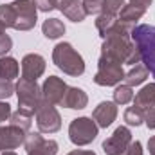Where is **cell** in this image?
<instances>
[{
    "mask_svg": "<svg viewBox=\"0 0 155 155\" xmlns=\"http://www.w3.org/2000/svg\"><path fill=\"white\" fill-rule=\"evenodd\" d=\"M124 155H143V144H141L139 141L132 143V144L128 146V150L124 152Z\"/></svg>",
    "mask_w": 155,
    "mask_h": 155,
    "instance_id": "cell-33",
    "label": "cell"
},
{
    "mask_svg": "<svg viewBox=\"0 0 155 155\" xmlns=\"http://www.w3.org/2000/svg\"><path fill=\"white\" fill-rule=\"evenodd\" d=\"M11 47H13V40L9 38L7 35L0 33V56L7 54V52L11 51Z\"/></svg>",
    "mask_w": 155,
    "mask_h": 155,
    "instance_id": "cell-31",
    "label": "cell"
},
{
    "mask_svg": "<svg viewBox=\"0 0 155 155\" xmlns=\"http://www.w3.org/2000/svg\"><path fill=\"white\" fill-rule=\"evenodd\" d=\"M11 5L16 13V22L13 29L31 31L36 25V5L33 4V0H15Z\"/></svg>",
    "mask_w": 155,
    "mask_h": 155,
    "instance_id": "cell-8",
    "label": "cell"
},
{
    "mask_svg": "<svg viewBox=\"0 0 155 155\" xmlns=\"http://www.w3.org/2000/svg\"><path fill=\"white\" fill-rule=\"evenodd\" d=\"M87 103H88V96H87L81 88H78V87H69L60 105H61V107H65V108L81 110V108H85V107H87Z\"/></svg>",
    "mask_w": 155,
    "mask_h": 155,
    "instance_id": "cell-15",
    "label": "cell"
},
{
    "mask_svg": "<svg viewBox=\"0 0 155 155\" xmlns=\"http://www.w3.org/2000/svg\"><path fill=\"white\" fill-rule=\"evenodd\" d=\"M33 112H29V110H24V108H18L15 114H11V126H16V128H20L22 132H25L27 134V130L31 128V124H33Z\"/></svg>",
    "mask_w": 155,
    "mask_h": 155,
    "instance_id": "cell-18",
    "label": "cell"
},
{
    "mask_svg": "<svg viewBox=\"0 0 155 155\" xmlns=\"http://www.w3.org/2000/svg\"><path fill=\"white\" fill-rule=\"evenodd\" d=\"M132 40L141 52V61L155 78V25H137L132 31Z\"/></svg>",
    "mask_w": 155,
    "mask_h": 155,
    "instance_id": "cell-3",
    "label": "cell"
},
{
    "mask_svg": "<svg viewBox=\"0 0 155 155\" xmlns=\"http://www.w3.org/2000/svg\"><path fill=\"white\" fill-rule=\"evenodd\" d=\"M152 2H153V0H130L132 5H135V7H139V9H144V11L152 5Z\"/></svg>",
    "mask_w": 155,
    "mask_h": 155,
    "instance_id": "cell-35",
    "label": "cell"
},
{
    "mask_svg": "<svg viewBox=\"0 0 155 155\" xmlns=\"http://www.w3.org/2000/svg\"><path fill=\"white\" fill-rule=\"evenodd\" d=\"M58 153V143L56 141H43L35 150L27 152V155H56Z\"/></svg>",
    "mask_w": 155,
    "mask_h": 155,
    "instance_id": "cell-25",
    "label": "cell"
},
{
    "mask_svg": "<svg viewBox=\"0 0 155 155\" xmlns=\"http://www.w3.org/2000/svg\"><path fill=\"white\" fill-rule=\"evenodd\" d=\"M0 155H16L13 150H7V152H4V153H0Z\"/></svg>",
    "mask_w": 155,
    "mask_h": 155,
    "instance_id": "cell-38",
    "label": "cell"
},
{
    "mask_svg": "<svg viewBox=\"0 0 155 155\" xmlns=\"http://www.w3.org/2000/svg\"><path fill=\"white\" fill-rule=\"evenodd\" d=\"M41 33H43L45 38L56 40V38H60V36L65 35V25L58 18H47L43 22V25H41Z\"/></svg>",
    "mask_w": 155,
    "mask_h": 155,
    "instance_id": "cell-17",
    "label": "cell"
},
{
    "mask_svg": "<svg viewBox=\"0 0 155 155\" xmlns=\"http://www.w3.org/2000/svg\"><path fill=\"white\" fill-rule=\"evenodd\" d=\"M56 9H60L72 22H83L85 16H87L83 2H79V0H58Z\"/></svg>",
    "mask_w": 155,
    "mask_h": 155,
    "instance_id": "cell-14",
    "label": "cell"
},
{
    "mask_svg": "<svg viewBox=\"0 0 155 155\" xmlns=\"http://www.w3.org/2000/svg\"><path fill=\"white\" fill-rule=\"evenodd\" d=\"M16 76H18V61L11 56H2L0 58V78L11 81Z\"/></svg>",
    "mask_w": 155,
    "mask_h": 155,
    "instance_id": "cell-19",
    "label": "cell"
},
{
    "mask_svg": "<svg viewBox=\"0 0 155 155\" xmlns=\"http://www.w3.org/2000/svg\"><path fill=\"white\" fill-rule=\"evenodd\" d=\"M97 130L99 126L92 121V117H78L69 126V139L76 146H85L97 137Z\"/></svg>",
    "mask_w": 155,
    "mask_h": 155,
    "instance_id": "cell-5",
    "label": "cell"
},
{
    "mask_svg": "<svg viewBox=\"0 0 155 155\" xmlns=\"http://www.w3.org/2000/svg\"><path fill=\"white\" fill-rule=\"evenodd\" d=\"M67 88L69 87L61 78L49 76L41 85V97H43V101H47L51 105H60L65 92H67Z\"/></svg>",
    "mask_w": 155,
    "mask_h": 155,
    "instance_id": "cell-10",
    "label": "cell"
},
{
    "mask_svg": "<svg viewBox=\"0 0 155 155\" xmlns=\"http://www.w3.org/2000/svg\"><path fill=\"white\" fill-rule=\"evenodd\" d=\"M132 36H108L101 45V60L114 61V63H126V65H137L141 63V52L137 45L132 41Z\"/></svg>",
    "mask_w": 155,
    "mask_h": 155,
    "instance_id": "cell-1",
    "label": "cell"
},
{
    "mask_svg": "<svg viewBox=\"0 0 155 155\" xmlns=\"http://www.w3.org/2000/svg\"><path fill=\"white\" fill-rule=\"evenodd\" d=\"M144 9H139V7H135V5H132V4H124V7L121 9V13H119V20L121 22H126V24H137L143 16H144Z\"/></svg>",
    "mask_w": 155,
    "mask_h": 155,
    "instance_id": "cell-21",
    "label": "cell"
},
{
    "mask_svg": "<svg viewBox=\"0 0 155 155\" xmlns=\"http://www.w3.org/2000/svg\"><path fill=\"white\" fill-rule=\"evenodd\" d=\"M124 121L130 126H141L144 121V110L137 108V107H128L124 110Z\"/></svg>",
    "mask_w": 155,
    "mask_h": 155,
    "instance_id": "cell-24",
    "label": "cell"
},
{
    "mask_svg": "<svg viewBox=\"0 0 155 155\" xmlns=\"http://www.w3.org/2000/svg\"><path fill=\"white\" fill-rule=\"evenodd\" d=\"M43 141H45V139L40 135V132H29V134H25L24 146H25V150H27V152H31V150H35L36 146H40Z\"/></svg>",
    "mask_w": 155,
    "mask_h": 155,
    "instance_id": "cell-27",
    "label": "cell"
},
{
    "mask_svg": "<svg viewBox=\"0 0 155 155\" xmlns=\"http://www.w3.org/2000/svg\"><path fill=\"white\" fill-rule=\"evenodd\" d=\"M52 61L60 71H63L69 76L78 78L85 72V61L81 54L67 41H61L52 49Z\"/></svg>",
    "mask_w": 155,
    "mask_h": 155,
    "instance_id": "cell-2",
    "label": "cell"
},
{
    "mask_svg": "<svg viewBox=\"0 0 155 155\" xmlns=\"http://www.w3.org/2000/svg\"><path fill=\"white\" fill-rule=\"evenodd\" d=\"M134 107L137 108H143V110H148L155 107V83H150L146 87H143L135 97H134Z\"/></svg>",
    "mask_w": 155,
    "mask_h": 155,
    "instance_id": "cell-16",
    "label": "cell"
},
{
    "mask_svg": "<svg viewBox=\"0 0 155 155\" xmlns=\"http://www.w3.org/2000/svg\"><path fill=\"white\" fill-rule=\"evenodd\" d=\"M148 150H150V155H155V135L148 141Z\"/></svg>",
    "mask_w": 155,
    "mask_h": 155,
    "instance_id": "cell-36",
    "label": "cell"
},
{
    "mask_svg": "<svg viewBox=\"0 0 155 155\" xmlns=\"http://www.w3.org/2000/svg\"><path fill=\"white\" fill-rule=\"evenodd\" d=\"M124 79V71L123 65L114 63V61H107L101 60L97 61V72L94 76V83L101 85V87H114L117 83H121Z\"/></svg>",
    "mask_w": 155,
    "mask_h": 155,
    "instance_id": "cell-7",
    "label": "cell"
},
{
    "mask_svg": "<svg viewBox=\"0 0 155 155\" xmlns=\"http://www.w3.org/2000/svg\"><path fill=\"white\" fill-rule=\"evenodd\" d=\"M123 7H124V0H103L101 13H103V15L119 16V13H121ZM101 13H99V15H101Z\"/></svg>",
    "mask_w": 155,
    "mask_h": 155,
    "instance_id": "cell-26",
    "label": "cell"
},
{
    "mask_svg": "<svg viewBox=\"0 0 155 155\" xmlns=\"http://www.w3.org/2000/svg\"><path fill=\"white\" fill-rule=\"evenodd\" d=\"M33 4L36 5V9H38V11L49 13V11L56 9V4H58V0H33Z\"/></svg>",
    "mask_w": 155,
    "mask_h": 155,
    "instance_id": "cell-30",
    "label": "cell"
},
{
    "mask_svg": "<svg viewBox=\"0 0 155 155\" xmlns=\"http://www.w3.org/2000/svg\"><path fill=\"white\" fill-rule=\"evenodd\" d=\"M67 155H96L94 152H83V150H74V152H71V153Z\"/></svg>",
    "mask_w": 155,
    "mask_h": 155,
    "instance_id": "cell-37",
    "label": "cell"
},
{
    "mask_svg": "<svg viewBox=\"0 0 155 155\" xmlns=\"http://www.w3.org/2000/svg\"><path fill=\"white\" fill-rule=\"evenodd\" d=\"M11 117V107L7 105V103H4V101H0V123H4V121H7Z\"/></svg>",
    "mask_w": 155,
    "mask_h": 155,
    "instance_id": "cell-34",
    "label": "cell"
},
{
    "mask_svg": "<svg viewBox=\"0 0 155 155\" xmlns=\"http://www.w3.org/2000/svg\"><path fill=\"white\" fill-rule=\"evenodd\" d=\"M15 94V85L9 79L0 78V99H7Z\"/></svg>",
    "mask_w": 155,
    "mask_h": 155,
    "instance_id": "cell-29",
    "label": "cell"
},
{
    "mask_svg": "<svg viewBox=\"0 0 155 155\" xmlns=\"http://www.w3.org/2000/svg\"><path fill=\"white\" fill-rule=\"evenodd\" d=\"M134 99V90L130 85H119L116 90H114V103L116 105H126Z\"/></svg>",
    "mask_w": 155,
    "mask_h": 155,
    "instance_id": "cell-23",
    "label": "cell"
},
{
    "mask_svg": "<svg viewBox=\"0 0 155 155\" xmlns=\"http://www.w3.org/2000/svg\"><path fill=\"white\" fill-rule=\"evenodd\" d=\"M146 78H148V69H146L144 65L137 63V65H134V67L124 74V81H126V85L135 87V85H141Z\"/></svg>",
    "mask_w": 155,
    "mask_h": 155,
    "instance_id": "cell-20",
    "label": "cell"
},
{
    "mask_svg": "<svg viewBox=\"0 0 155 155\" xmlns=\"http://www.w3.org/2000/svg\"><path fill=\"white\" fill-rule=\"evenodd\" d=\"M101 5H103V0H83V7L87 15H99Z\"/></svg>",
    "mask_w": 155,
    "mask_h": 155,
    "instance_id": "cell-28",
    "label": "cell"
},
{
    "mask_svg": "<svg viewBox=\"0 0 155 155\" xmlns=\"http://www.w3.org/2000/svg\"><path fill=\"white\" fill-rule=\"evenodd\" d=\"M36 124L41 134H56L61 128V116L54 108V105L41 99L36 108Z\"/></svg>",
    "mask_w": 155,
    "mask_h": 155,
    "instance_id": "cell-6",
    "label": "cell"
},
{
    "mask_svg": "<svg viewBox=\"0 0 155 155\" xmlns=\"http://www.w3.org/2000/svg\"><path fill=\"white\" fill-rule=\"evenodd\" d=\"M15 90H16V96H18V108H24V110H29L33 114H36V108L41 103V88L38 87L36 81H31V79H25V78H20L18 83L15 85Z\"/></svg>",
    "mask_w": 155,
    "mask_h": 155,
    "instance_id": "cell-4",
    "label": "cell"
},
{
    "mask_svg": "<svg viewBox=\"0 0 155 155\" xmlns=\"http://www.w3.org/2000/svg\"><path fill=\"white\" fill-rule=\"evenodd\" d=\"M132 144V132L126 126H117L116 132L103 143V152L107 155H124Z\"/></svg>",
    "mask_w": 155,
    "mask_h": 155,
    "instance_id": "cell-9",
    "label": "cell"
},
{
    "mask_svg": "<svg viewBox=\"0 0 155 155\" xmlns=\"http://www.w3.org/2000/svg\"><path fill=\"white\" fill-rule=\"evenodd\" d=\"M25 141V132L16 126H0V150H15Z\"/></svg>",
    "mask_w": 155,
    "mask_h": 155,
    "instance_id": "cell-12",
    "label": "cell"
},
{
    "mask_svg": "<svg viewBox=\"0 0 155 155\" xmlns=\"http://www.w3.org/2000/svg\"><path fill=\"white\" fill-rule=\"evenodd\" d=\"M116 117H117V105L112 103V101H103V103H99V105L94 108V112H92V119H94L96 124L101 126V128L110 126V124L116 121Z\"/></svg>",
    "mask_w": 155,
    "mask_h": 155,
    "instance_id": "cell-13",
    "label": "cell"
},
{
    "mask_svg": "<svg viewBox=\"0 0 155 155\" xmlns=\"http://www.w3.org/2000/svg\"><path fill=\"white\" fill-rule=\"evenodd\" d=\"M144 123L150 130H155V107L144 110Z\"/></svg>",
    "mask_w": 155,
    "mask_h": 155,
    "instance_id": "cell-32",
    "label": "cell"
},
{
    "mask_svg": "<svg viewBox=\"0 0 155 155\" xmlns=\"http://www.w3.org/2000/svg\"><path fill=\"white\" fill-rule=\"evenodd\" d=\"M15 22H16V13L13 5L11 4L0 5V33H5V29L15 27Z\"/></svg>",
    "mask_w": 155,
    "mask_h": 155,
    "instance_id": "cell-22",
    "label": "cell"
},
{
    "mask_svg": "<svg viewBox=\"0 0 155 155\" xmlns=\"http://www.w3.org/2000/svg\"><path fill=\"white\" fill-rule=\"evenodd\" d=\"M43 72H45V60H43V56L35 54V52L24 56V60H22V78L36 81Z\"/></svg>",
    "mask_w": 155,
    "mask_h": 155,
    "instance_id": "cell-11",
    "label": "cell"
}]
</instances>
